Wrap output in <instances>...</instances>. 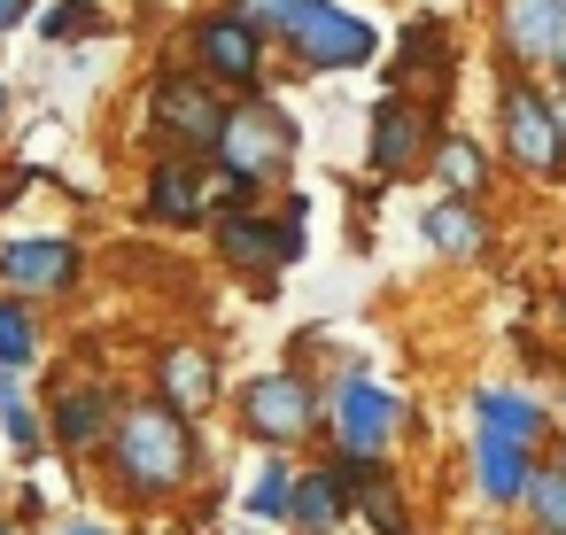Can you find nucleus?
<instances>
[{
  "mask_svg": "<svg viewBox=\"0 0 566 535\" xmlns=\"http://www.w3.org/2000/svg\"><path fill=\"white\" fill-rule=\"evenodd\" d=\"M109 465L133 496H171L187 473H195V434H187V411L171 403H133L109 419Z\"/></svg>",
  "mask_w": 566,
  "mask_h": 535,
  "instance_id": "nucleus-1",
  "label": "nucleus"
},
{
  "mask_svg": "<svg viewBox=\"0 0 566 535\" xmlns=\"http://www.w3.org/2000/svg\"><path fill=\"white\" fill-rule=\"evenodd\" d=\"M295 156V125L272 109V102H249V109H226V133H218V164L233 171V187H256L272 171H287Z\"/></svg>",
  "mask_w": 566,
  "mask_h": 535,
  "instance_id": "nucleus-2",
  "label": "nucleus"
},
{
  "mask_svg": "<svg viewBox=\"0 0 566 535\" xmlns=\"http://www.w3.org/2000/svg\"><path fill=\"white\" fill-rule=\"evenodd\" d=\"M287 40H295V55L311 63V71H357V63H373V24H357L349 9H334V0H311V9L287 24Z\"/></svg>",
  "mask_w": 566,
  "mask_h": 535,
  "instance_id": "nucleus-3",
  "label": "nucleus"
},
{
  "mask_svg": "<svg viewBox=\"0 0 566 535\" xmlns=\"http://www.w3.org/2000/svg\"><path fill=\"white\" fill-rule=\"evenodd\" d=\"M504 148L527 179H558L566 164V133H558V109L535 94V86H504Z\"/></svg>",
  "mask_w": 566,
  "mask_h": 535,
  "instance_id": "nucleus-4",
  "label": "nucleus"
},
{
  "mask_svg": "<svg viewBox=\"0 0 566 535\" xmlns=\"http://www.w3.org/2000/svg\"><path fill=\"white\" fill-rule=\"evenodd\" d=\"M241 427H249L256 442H295V434H311V427H318V396H311V380H295V373H264V380H249V388H241Z\"/></svg>",
  "mask_w": 566,
  "mask_h": 535,
  "instance_id": "nucleus-5",
  "label": "nucleus"
},
{
  "mask_svg": "<svg viewBox=\"0 0 566 535\" xmlns=\"http://www.w3.org/2000/svg\"><path fill=\"white\" fill-rule=\"evenodd\" d=\"M388 434H396V396L380 380L349 373L342 396H334V442H342V458H380Z\"/></svg>",
  "mask_w": 566,
  "mask_h": 535,
  "instance_id": "nucleus-6",
  "label": "nucleus"
},
{
  "mask_svg": "<svg viewBox=\"0 0 566 535\" xmlns=\"http://www.w3.org/2000/svg\"><path fill=\"white\" fill-rule=\"evenodd\" d=\"M187 48L202 55V71L210 78H226V86H256V71H264V32L233 9V17H202L195 32H187Z\"/></svg>",
  "mask_w": 566,
  "mask_h": 535,
  "instance_id": "nucleus-7",
  "label": "nucleus"
},
{
  "mask_svg": "<svg viewBox=\"0 0 566 535\" xmlns=\"http://www.w3.org/2000/svg\"><path fill=\"white\" fill-rule=\"evenodd\" d=\"M156 133H164L171 148H218L226 109H218L210 86H195V78H164V86H156Z\"/></svg>",
  "mask_w": 566,
  "mask_h": 535,
  "instance_id": "nucleus-8",
  "label": "nucleus"
},
{
  "mask_svg": "<svg viewBox=\"0 0 566 535\" xmlns=\"http://www.w3.org/2000/svg\"><path fill=\"white\" fill-rule=\"evenodd\" d=\"M527 473H535V442H520V434H504V427H473V481H481V496H496V504H520L527 496Z\"/></svg>",
  "mask_w": 566,
  "mask_h": 535,
  "instance_id": "nucleus-9",
  "label": "nucleus"
},
{
  "mask_svg": "<svg viewBox=\"0 0 566 535\" xmlns=\"http://www.w3.org/2000/svg\"><path fill=\"white\" fill-rule=\"evenodd\" d=\"M0 280H9L24 303L32 295H63L71 280H78V249L55 233V241H9L0 249Z\"/></svg>",
  "mask_w": 566,
  "mask_h": 535,
  "instance_id": "nucleus-10",
  "label": "nucleus"
},
{
  "mask_svg": "<svg viewBox=\"0 0 566 535\" xmlns=\"http://www.w3.org/2000/svg\"><path fill=\"white\" fill-rule=\"evenodd\" d=\"M218 249H226L233 264H287V256L303 249V202H287L280 225H264V218H226V225H218Z\"/></svg>",
  "mask_w": 566,
  "mask_h": 535,
  "instance_id": "nucleus-11",
  "label": "nucleus"
},
{
  "mask_svg": "<svg viewBox=\"0 0 566 535\" xmlns=\"http://www.w3.org/2000/svg\"><path fill=\"white\" fill-rule=\"evenodd\" d=\"M419 109L396 94V102H380V117H373V171L380 179H411V164H419Z\"/></svg>",
  "mask_w": 566,
  "mask_h": 535,
  "instance_id": "nucleus-12",
  "label": "nucleus"
},
{
  "mask_svg": "<svg viewBox=\"0 0 566 535\" xmlns=\"http://www.w3.org/2000/svg\"><path fill=\"white\" fill-rule=\"evenodd\" d=\"M148 210H156L164 225H195V218H202V164H195V156H164V164L148 171Z\"/></svg>",
  "mask_w": 566,
  "mask_h": 535,
  "instance_id": "nucleus-13",
  "label": "nucleus"
},
{
  "mask_svg": "<svg viewBox=\"0 0 566 535\" xmlns=\"http://www.w3.org/2000/svg\"><path fill=\"white\" fill-rule=\"evenodd\" d=\"M109 396L94 388V380H78V388H63L55 396V442L63 450H94V442H109Z\"/></svg>",
  "mask_w": 566,
  "mask_h": 535,
  "instance_id": "nucleus-14",
  "label": "nucleus"
},
{
  "mask_svg": "<svg viewBox=\"0 0 566 535\" xmlns=\"http://www.w3.org/2000/svg\"><path fill=\"white\" fill-rule=\"evenodd\" d=\"M558 9H566V0H504V48H512L520 63H551Z\"/></svg>",
  "mask_w": 566,
  "mask_h": 535,
  "instance_id": "nucleus-15",
  "label": "nucleus"
},
{
  "mask_svg": "<svg viewBox=\"0 0 566 535\" xmlns=\"http://www.w3.org/2000/svg\"><path fill=\"white\" fill-rule=\"evenodd\" d=\"M156 373H164V403H171V411H202V403L218 396V373H210L202 349H164Z\"/></svg>",
  "mask_w": 566,
  "mask_h": 535,
  "instance_id": "nucleus-16",
  "label": "nucleus"
},
{
  "mask_svg": "<svg viewBox=\"0 0 566 535\" xmlns=\"http://www.w3.org/2000/svg\"><path fill=\"white\" fill-rule=\"evenodd\" d=\"M342 496H349V481H342V473H295L287 520H295L303 535H326V527L342 520Z\"/></svg>",
  "mask_w": 566,
  "mask_h": 535,
  "instance_id": "nucleus-17",
  "label": "nucleus"
},
{
  "mask_svg": "<svg viewBox=\"0 0 566 535\" xmlns=\"http://www.w3.org/2000/svg\"><path fill=\"white\" fill-rule=\"evenodd\" d=\"M427 241H434L442 256H481V218L465 210V195H458V202H434V210H427Z\"/></svg>",
  "mask_w": 566,
  "mask_h": 535,
  "instance_id": "nucleus-18",
  "label": "nucleus"
},
{
  "mask_svg": "<svg viewBox=\"0 0 566 535\" xmlns=\"http://www.w3.org/2000/svg\"><path fill=\"white\" fill-rule=\"evenodd\" d=\"M473 411H481L489 427L520 434V442H535V434H543V411H535V403H527L520 388H481V396H473Z\"/></svg>",
  "mask_w": 566,
  "mask_h": 535,
  "instance_id": "nucleus-19",
  "label": "nucleus"
},
{
  "mask_svg": "<svg viewBox=\"0 0 566 535\" xmlns=\"http://www.w3.org/2000/svg\"><path fill=\"white\" fill-rule=\"evenodd\" d=\"M40 357V326L24 295H0V365H32Z\"/></svg>",
  "mask_w": 566,
  "mask_h": 535,
  "instance_id": "nucleus-20",
  "label": "nucleus"
},
{
  "mask_svg": "<svg viewBox=\"0 0 566 535\" xmlns=\"http://www.w3.org/2000/svg\"><path fill=\"white\" fill-rule=\"evenodd\" d=\"M520 504H527V520H535L543 535H566V473L535 465V473H527V496H520Z\"/></svg>",
  "mask_w": 566,
  "mask_h": 535,
  "instance_id": "nucleus-21",
  "label": "nucleus"
},
{
  "mask_svg": "<svg viewBox=\"0 0 566 535\" xmlns=\"http://www.w3.org/2000/svg\"><path fill=\"white\" fill-rule=\"evenodd\" d=\"M434 164H442V187H450V195H465V202L489 187V164H481V148H473V140H442V148H434Z\"/></svg>",
  "mask_w": 566,
  "mask_h": 535,
  "instance_id": "nucleus-22",
  "label": "nucleus"
},
{
  "mask_svg": "<svg viewBox=\"0 0 566 535\" xmlns=\"http://www.w3.org/2000/svg\"><path fill=\"white\" fill-rule=\"evenodd\" d=\"M434 48H442V24H434V17H411V32H403V48H396V63H388V78L403 86L411 71H427V63H434Z\"/></svg>",
  "mask_w": 566,
  "mask_h": 535,
  "instance_id": "nucleus-23",
  "label": "nucleus"
},
{
  "mask_svg": "<svg viewBox=\"0 0 566 535\" xmlns=\"http://www.w3.org/2000/svg\"><path fill=\"white\" fill-rule=\"evenodd\" d=\"M357 496H365V520H373V535H411V520H403V496L388 489V481H357Z\"/></svg>",
  "mask_w": 566,
  "mask_h": 535,
  "instance_id": "nucleus-24",
  "label": "nucleus"
},
{
  "mask_svg": "<svg viewBox=\"0 0 566 535\" xmlns=\"http://www.w3.org/2000/svg\"><path fill=\"white\" fill-rule=\"evenodd\" d=\"M287 496H295V473H287V465H264V473H256V489H249V512L280 520V512H287Z\"/></svg>",
  "mask_w": 566,
  "mask_h": 535,
  "instance_id": "nucleus-25",
  "label": "nucleus"
},
{
  "mask_svg": "<svg viewBox=\"0 0 566 535\" xmlns=\"http://www.w3.org/2000/svg\"><path fill=\"white\" fill-rule=\"evenodd\" d=\"M233 9H241V17H249V24H256V32L272 40V32H287V24H295V17L311 9V0H233Z\"/></svg>",
  "mask_w": 566,
  "mask_h": 535,
  "instance_id": "nucleus-26",
  "label": "nucleus"
},
{
  "mask_svg": "<svg viewBox=\"0 0 566 535\" xmlns=\"http://www.w3.org/2000/svg\"><path fill=\"white\" fill-rule=\"evenodd\" d=\"M40 32H48V40H78V32H102V17L86 9V0H63V9L40 17Z\"/></svg>",
  "mask_w": 566,
  "mask_h": 535,
  "instance_id": "nucleus-27",
  "label": "nucleus"
},
{
  "mask_svg": "<svg viewBox=\"0 0 566 535\" xmlns=\"http://www.w3.org/2000/svg\"><path fill=\"white\" fill-rule=\"evenodd\" d=\"M24 17H32V0H0V32H17Z\"/></svg>",
  "mask_w": 566,
  "mask_h": 535,
  "instance_id": "nucleus-28",
  "label": "nucleus"
},
{
  "mask_svg": "<svg viewBox=\"0 0 566 535\" xmlns=\"http://www.w3.org/2000/svg\"><path fill=\"white\" fill-rule=\"evenodd\" d=\"M17 403V365H0V411Z\"/></svg>",
  "mask_w": 566,
  "mask_h": 535,
  "instance_id": "nucleus-29",
  "label": "nucleus"
},
{
  "mask_svg": "<svg viewBox=\"0 0 566 535\" xmlns=\"http://www.w3.org/2000/svg\"><path fill=\"white\" fill-rule=\"evenodd\" d=\"M551 63L566 71V9H558V40H551Z\"/></svg>",
  "mask_w": 566,
  "mask_h": 535,
  "instance_id": "nucleus-30",
  "label": "nucleus"
},
{
  "mask_svg": "<svg viewBox=\"0 0 566 535\" xmlns=\"http://www.w3.org/2000/svg\"><path fill=\"white\" fill-rule=\"evenodd\" d=\"M71 535H102V527H71Z\"/></svg>",
  "mask_w": 566,
  "mask_h": 535,
  "instance_id": "nucleus-31",
  "label": "nucleus"
},
{
  "mask_svg": "<svg viewBox=\"0 0 566 535\" xmlns=\"http://www.w3.org/2000/svg\"><path fill=\"white\" fill-rule=\"evenodd\" d=\"M0 535H17V527H0Z\"/></svg>",
  "mask_w": 566,
  "mask_h": 535,
  "instance_id": "nucleus-32",
  "label": "nucleus"
}]
</instances>
